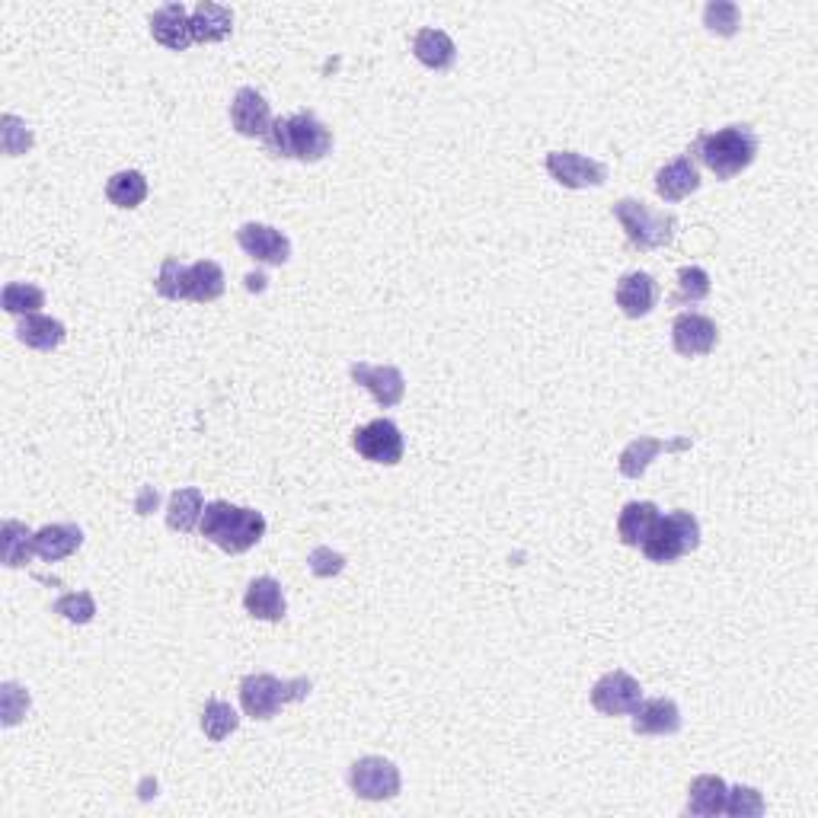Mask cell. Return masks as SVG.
<instances>
[{
	"label": "cell",
	"instance_id": "6da1fadb",
	"mask_svg": "<svg viewBox=\"0 0 818 818\" xmlns=\"http://www.w3.org/2000/svg\"><path fill=\"white\" fill-rule=\"evenodd\" d=\"M758 132L752 125H726L719 132H704L687 154H694L716 179H735L758 157Z\"/></svg>",
	"mask_w": 818,
	"mask_h": 818
},
{
	"label": "cell",
	"instance_id": "7a4b0ae2",
	"mask_svg": "<svg viewBox=\"0 0 818 818\" xmlns=\"http://www.w3.org/2000/svg\"><path fill=\"white\" fill-rule=\"evenodd\" d=\"M198 531L225 553H247L266 535V515L256 508L230 506L225 499H215L201 511Z\"/></svg>",
	"mask_w": 818,
	"mask_h": 818
},
{
	"label": "cell",
	"instance_id": "3957f363",
	"mask_svg": "<svg viewBox=\"0 0 818 818\" xmlns=\"http://www.w3.org/2000/svg\"><path fill=\"white\" fill-rule=\"evenodd\" d=\"M266 147L272 157H291L301 164H317L333 151V132L313 113H294L272 118L266 135Z\"/></svg>",
	"mask_w": 818,
	"mask_h": 818
},
{
	"label": "cell",
	"instance_id": "277c9868",
	"mask_svg": "<svg viewBox=\"0 0 818 818\" xmlns=\"http://www.w3.org/2000/svg\"><path fill=\"white\" fill-rule=\"evenodd\" d=\"M311 691V677H288V681H282V677L259 672V675H247L240 681V706H244L247 716L266 723V719H276L282 706L304 701Z\"/></svg>",
	"mask_w": 818,
	"mask_h": 818
},
{
	"label": "cell",
	"instance_id": "5b68a950",
	"mask_svg": "<svg viewBox=\"0 0 818 818\" xmlns=\"http://www.w3.org/2000/svg\"><path fill=\"white\" fill-rule=\"evenodd\" d=\"M614 218L627 234V244L640 253L662 250L675 240L677 218L672 211H655L646 201L636 198H621L614 201Z\"/></svg>",
	"mask_w": 818,
	"mask_h": 818
},
{
	"label": "cell",
	"instance_id": "8992f818",
	"mask_svg": "<svg viewBox=\"0 0 818 818\" xmlns=\"http://www.w3.org/2000/svg\"><path fill=\"white\" fill-rule=\"evenodd\" d=\"M701 547V521L677 508V511H669V515H659L652 535L646 537V543L640 547L646 553L650 563H675L681 557L694 553Z\"/></svg>",
	"mask_w": 818,
	"mask_h": 818
},
{
	"label": "cell",
	"instance_id": "52a82bcc",
	"mask_svg": "<svg viewBox=\"0 0 818 818\" xmlns=\"http://www.w3.org/2000/svg\"><path fill=\"white\" fill-rule=\"evenodd\" d=\"M349 787L359 799H371V803H384V799H394L400 787H403V777H400V767L381 755H367L349 767Z\"/></svg>",
	"mask_w": 818,
	"mask_h": 818
},
{
	"label": "cell",
	"instance_id": "ba28073f",
	"mask_svg": "<svg viewBox=\"0 0 818 818\" xmlns=\"http://www.w3.org/2000/svg\"><path fill=\"white\" fill-rule=\"evenodd\" d=\"M352 445H355V452L362 454L365 460H371V464H387V467L400 464L403 452H406L403 432L391 420H374V423L355 428Z\"/></svg>",
	"mask_w": 818,
	"mask_h": 818
},
{
	"label": "cell",
	"instance_id": "9c48e42d",
	"mask_svg": "<svg viewBox=\"0 0 818 818\" xmlns=\"http://www.w3.org/2000/svg\"><path fill=\"white\" fill-rule=\"evenodd\" d=\"M547 173L563 189H594L608 183V167L594 157L576 154V151H553L547 154Z\"/></svg>",
	"mask_w": 818,
	"mask_h": 818
},
{
	"label": "cell",
	"instance_id": "30bf717a",
	"mask_svg": "<svg viewBox=\"0 0 818 818\" xmlns=\"http://www.w3.org/2000/svg\"><path fill=\"white\" fill-rule=\"evenodd\" d=\"M640 701H643L640 681L621 672V669L594 681L592 706L601 716H627V713H633L640 706Z\"/></svg>",
	"mask_w": 818,
	"mask_h": 818
},
{
	"label": "cell",
	"instance_id": "8fae6325",
	"mask_svg": "<svg viewBox=\"0 0 818 818\" xmlns=\"http://www.w3.org/2000/svg\"><path fill=\"white\" fill-rule=\"evenodd\" d=\"M719 342V330L706 313H677L672 323V345L681 359H697V355H710Z\"/></svg>",
	"mask_w": 818,
	"mask_h": 818
},
{
	"label": "cell",
	"instance_id": "7c38bea8",
	"mask_svg": "<svg viewBox=\"0 0 818 818\" xmlns=\"http://www.w3.org/2000/svg\"><path fill=\"white\" fill-rule=\"evenodd\" d=\"M237 244L253 262L262 266H284L291 259V240L269 225H256V221L244 225L237 230Z\"/></svg>",
	"mask_w": 818,
	"mask_h": 818
},
{
	"label": "cell",
	"instance_id": "4fadbf2b",
	"mask_svg": "<svg viewBox=\"0 0 818 818\" xmlns=\"http://www.w3.org/2000/svg\"><path fill=\"white\" fill-rule=\"evenodd\" d=\"M352 381L362 384L367 394L377 400V406L384 410H394L396 403L406 396V381H403V371L396 365H367V362H355L349 367Z\"/></svg>",
	"mask_w": 818,
	"mask_h": 818
},
{
	"label": "cell",
	"instance_id": "5bb4252c",
	"mask_svg": "<svg viewBox=\"0 0 818 818\" xmlns=\"http://www.w3.org/2000/svg\"><path fill=\"white\" fill-rule=\"evenodd\" d=\"M230 125L244 138H266L272 128V106L256 86H240L230 103Z\"/></svg>",
	"mask_w": 818,
	"mask_h": 818
},
{
	"label": "cell",
	"instance_id": "9a60e30c",
	"mask_svg": "<svg viewBox=\"0 0 818 818\" xmlns=\"http://www.w3.org/2000/svg\"><path fill=\"white\" fill-rule=\"evenodd\" d=\"M151 35L169 52H186L193 39V13L183 3H164L151 13Z\"/></svg>",
	"mask_w": 818,
	"mask_h": 818
},
{
	"label": "cell",
	"instance_id": "2e32d148",
	"mask_svg": "<svg viewBox=\"0 0 818 818\" xmlns=\"http://www.w3.org/2000/svg\"><path fill=\"white\" fill-rule=\"evenodd\" d=\"M687 448H691V438H672V442H665V438L640 435V438H633V442L623 448L618 467H621V474L627 480H640V477L650 470V464L659 457V454L687 452Z\"/></svg>",
	"mask_w": 818,
	"mask_h": 818
},
{
	"label": "cell",
	"instance_id": "e0dca14e",
	"mask_svg": "<svg viewBox=\"0 0 818 818\" xmlns=\"http://www.w3.org/2000/svg\"><path fill=\"white\" fill-rule=\"evenodd\" d=\"M701 189V169L691 154H681L655 173V193L665 201H684Z\"/></svg>",
	"mask_w": 818,
	"mask_h": 818
},
{
	"label": "cell",
	"instance_id": "ac0fdd59",
	"mask_svg": "<svg viewBox=\"0 0 818 818\" xmlns=\"http://www.w3.org/2000/svg\"><path fill=\"white\" fill-rule=\"evenodd\" d=\"M614 298H618V308H621L630 320H640V317H650L655 301H659V284L650 272H627L621 276V282L614 288Z\"/></svg>",
	"mask_w": 818,
	"mask_h": 818
},
{
	"label": "cell",
	"instance_id": "d6986e66",
	"mask_svg": "<svg viewBox=\"0 0 818 818\" xmlns=\"http://www.w3.org/2000/svg\"><path fill=\"white\" fill-rule=\"evenodd\" d=\"M244 608H247V614L256 618V621L269 623L284 621L288 601H284L279 579H272V576H259V579H253V582L247 586V594H244Z\"/></svg>",
	"mask_w": 818,
	"mask_h": 818
},
{
	"label": "cell",
	"instance_id": "ffe728a7",
	"mask_svg": "<svg viewBox=\"0 0 818 818\" xmlns=\"http://www.w3.org/2000/svg\"><path fill=\"white\" fill-rule=\"evenodd\" d=\"M630 716H633V733L636 735H675L681 729V710L672 697L640 701V706Z\"/></svg>",
	"mask_w": 818,
	"mask_h": 818
},
{
	"label": "cell",
	"instance_id": "44dd1931",
	"mask_svg": "<svg viewBox=\"0 0 818 818\" xmlns=\"http://www.w3.org/2000/svg\"><path fill=\"white\" fill-rule=\"evenodd\" d=\"M84 547V531L77 525H45L32 535V553L45 563H58Z\"/></svg>",
	"mask_w": 818,
	"mask_h": 818
},
{
	"label": "cell",
	"instance_id": "7402d4cb",
	"mask_svg": "<svg viewBox=\"0 0 818 818\" xmlns=\"http://www.w3.org/2000/svg\"><path fill=\"white\" fill-rule=\"evenodd\" d=\"M413 55L420 58V64H425L428 71H448L457 61V45L445 29L425 27L413 39Z\"/></svg>",
	"mask_w": 818,
	"mask_h": 818
},
{
	"label": "cell",
	"instance_id": "603a6c76",
	"mask_svg": "<svg viewBox=\"0 0 818 818\" xmlns=\"http://www.w3.org/2000/svg\"><path fill=\"white\" fill-rule=\"evenodd\" d=\"M17 336H20L23 345L35 349V352H55L58 345L64 342V336H68V330H64V323L55 320V317H45V313H29V317L20 320Z\"/></svg>",
	"mask_w": 818,
	"mask_h": 818
},
{
	"label": "cell",
	"instance_id": "cb8c5ba5",
	"mask_svg": "<svg viewBox=\"0 0 818 818\" xmlns=\"http://www.w3.org/2000/svg\"><path fill=\"white\" fill-rule=\"evenodd\" d=\"M726 793H729L726 780L716 777V774H701V777H694V784H691V790H687V816L701 818L719 816L723 806H726Z\"/></svg>",
	"mask_w": 818,
	"mask_h": 818
},
{
	"label": "cell",
	"instance_id": "d4e9b609",
	"mask_svg": "<svg viewBox=\"0 0 818 818\" xmlns=\"http://www.w3.org/2000/svg\"><path fill=\"white\" fill-rule=\"evenodd\" d=\"M225 294V269L215 259H198L189 266V282H186V301L211 304Z\"/></svg>",
	"mask_w": 818,
	"mask_h": 818
},
{
	"label": "cell",
	"instance_id": "484cf974",
	"mask_svg": "<svg viewBox=\"0 0 818 818\" xmlns=\"http://www.w3.org/2000/svg\"><path fill=\"white\" fill-rule=\"evenodd\" d=\"M659 506L655 503H627L621 511V518H618V535L627 547H643L646 543V537L652 535V528H655V521H659Z\"/></svg>",
	"mask_w": 818,
	"mask_h": 818
},
{
	"label": "cell",
	"instance_id": "4316f807",
	"mask_svg": "<svg viewBox=\"0 0 818 818\" xmlns=\"http://www.w3.org/2000/svg\"><path fill=\"white\" fill-rule=\"evenodd\" d=\"M234 29V13L215 3V0H198L193 10V39L196 42H221Z\"/></svg>",
	"mask_w": 818,
	"mask_h": 818
},
{
	"label": "cell",
	"instance_id": "83f0119b",
	"mask_svg": "<svg viewBox=\"0 0 818 818\" xmlns=\"http://www.w3.org/2000/svg\"><path fill=\"white\" fill-rule=\"evenodd\" d=\"M201 511H205V496L196 486H186V489H176L169 496L167 506V525L173 531H193L198 521H201Z\"/></svg>",
	"mask_w": 818,
	"mask_h": 818
},
{
	"label": "cell",
	"instance_id": "f1b7e54d",
	"mask_svg": "<svg viewBox=\"0 0 818 818\" xmlns=\"http://www.w3.org/2000/svg\"><path fill=\"white\" fill-rule=\"evenodd\" d=\"M106 198L113 201L115 208H138L144 198H147V179L138 169H122L113 173L110 183H106Z\"/></svg>",
	"mask_w": 818,
	"mask_h": 818
},
{
	"label": "cell",
	"instance_id": "f546056e",
	"mask_svg": "<svg viewBox=\"0 0 818 818\" xmlns=\"http://www.w3.org/2000/svg\"><path fill=\"white\" fill-rule=\"evenodd\" d=\"M0 553H3V563L10 569L17 566H27L32 553V531H29L23 521H3V535H0Z\"/></svg>",
	"mask_w": 818,
	"mask_h": 818
},
{
	"label": "cell",
	"instance_id": "4dcf8cb0",
	"mask_svg": "<svg viewBox=\"0 0 818 818\" xmlns=\"http://www.w3.org/2000/svg\"><path fill=\"white\" fill-rule=\"evenodd\" d=\"M237 726H240V716H237V710L227 704V701H208L205 710H201V733L208 735L211 742H225L227 735L237 733Z\"/></svg>",
	"mask_w": 818,
	"mask_h": 818
},
{
	"label": "cell",
	"instance_id": "1f68e13d",
	"mask_svg": "<svg viewBox=\"0 0 818 818\" xmlns=\"http://www.w3.org/2000/svg\"><path fill=\"white\" fill-rule=\"evenodd\" d=\"M45 308V291L39 284L29 282H10L3 288V311L17 313V317H29Z\"/></svg>",
	"mask_w": 818,
	"mask_h": 818
},
{
	"label": "cell",
	"instance_id": "d6a6232c",
	"mask_svg": "<svg viewBox=\"0 0 818 818\" xmlns=\"http://www.w3.org/2000/svg\"><path fill=\"white\" fill-rule=\"evenodd\" d=\"M710 291H713V282H710V276H706V269L701 266H684L681 272H677V291H675V304H701L710 298Z\"/></svg>",
	"mask_w": 818,
	"mask_h": 818
},
{
	"label": "cell",
	"instance_id": "836d02e7",
	"mask_svg": "<svg viewBox=\"0 0 818 818\" xmlns=\"http://www.w3.org/2000/svg\"><path fill=\"white\" fill-rule=\"evenodd\" d=\"M186 282H189V266L179 262L176 256H167V259L161 262V272H157L154 288H157L167 301H186Z\"/></svg>",
	"mask_w": 818,
	"mask_h": 818
},
{
	"label": "cell",
	"instance_id": "e575fe53",
	"mask_svg": "<svg viewBox=\"0 0 818 818\" xmlns=\"http://www.w3.org/2000/svg\"><path fill=\"white\" fill-rule=\"evenodd\" d=\"M704 27L716 35H735L742 27V10L733 0H710L704 7Z\"/></svg>",
	"mask_w": 818,
	"mask_h": 818
},
{
	"label": "cell",
	"instance_id": "d590c367",
	"mask_svg": "<svg viewBox=\"0 0 818 818\" xmlns=\"http://www.w3.org/2000/svg\"><path fill=\"white\" fill-rule=\"evenodd\" d=\"M723 812L733 818H758L767 812V803H764L762 790H755V787H733L726 793Z\"/></svg>",
	"mask_w": 818,
	"mask_h": 818
},
{
	"label": "cell",
	"instance_id": "8d00e7d4",
	"mask_svg": "<svg viewBox=\"0 0 818 818\" xmlns=\"http://www.w3.org/2000/svg\"><path fill=\"white\" fill-rule=\"evenodd\" d=\"M55 614L71 623H90L96 618V601L90 592H71L61 594L55 601Z\"/></svg>",
	"mask_w": 818,
	"mask_h": 818
},
{
	"label": "cell",
	"instance_id": "74e56055",
	"mask_svg": "<svg viewBox=\"0 0 818 818\" xmlns=\"http://www.w3.org/2000/svg\"><path fill=\"white\" fill-rule=\"evenodd\" d=\"M29 691H23L17 681H3L0 687V710H3V726H17L29 710Z\"/></svg>",
	"mask_w": 818,
	"mask_h": 818
},
{
	"label": "cell",
	"instance_id": "f35d334b",
	"mask_svg": "<svg viewBox=\"0 0 818 818\" xmlns=\"http://www.w3.org/2000/svg\"><path fill=\"white\" fill-rule=\"evenodd\" d=\"M29 144H32V135L27 132V125L17 115H3V151L10 157H20L27 154Z\"/></svg>",
	"mask_w": 818,
	"mask_h": 818
},
{
	"label": "cell",
	"instance_id": "ab89813d",
	"mask_svg": "<svg viewBox=\"0 0 818 818\" xmlns=\"http://www.w3.org/2000/svg\"><path fill=\"white\" fill-rule=\"evenodd\" d=\"M308 563H311L313 576L330 579V576H339L345 569V557L336 553V550H330V547H317V550H311Z\"/></svg>",
	"mask_w": 818,
	"mask_h": 818
},
{
	"label": "cell",
	"instance_id": "60d3db41",
	"mask_svg": "<svg viewBox=\"0 0 818 818\" xmlns=\"http://www.w3.org/2000/svg\"><path fill=\"white\" fill-rule=\"evenodd\" d=\"M157 503H161V493H157L154 486H144L138 503H135V511H138V515H151V508H157Z\"/></svg>",
	"mask_w": 818,
	"mask_h": 818
},
{
	"label": "cell",
	"instance_id": "b9f144b4",
	"mask_svg": "<svg viewBox=\"0 0 818 818\" xmlns=\"http://www.w3.org/2000/svg\"><path fill=\"white\" fill-rule=\"evenodd\" d=\"M262 282H266L262 276H250V279H247V288H250V291H262Z\"/></svg>",
	"mask_w": 818,
	"mask_h": 818
}]
</instances>
